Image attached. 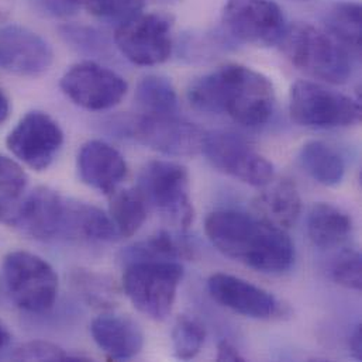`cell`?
Listing matches in <instances>:
<instances>
[{"label": "cell", "mask_w": 362, "mask_h": 362, "mask_svg": "<svg viewBox=\"0 0 362 362\" xmlns=\"http://www.w3.org/2000/svg\"><path fill=\"white\" fill-rule=\"evenodd\" d=\"M187 100L199 112L227 115L245 127L265 124L275 109L268 76L240 64H227L190 82Z\"/></svg>", "instance_id": "cell-1"}, {"label": "cell", "mask_w": 362, "mask_h": 362, "mask_svg": "<svg viewBox=\"0 0 362 362\" xmlns=\"http://www.w3.org/2000/svg\"><path fill=\"white\" fill-rule=\"evenodd\" d=\"M204 230L221 254L257 271L285 272L295 261V245L286 230L257 214L217 210L207 216Z\"/></svg>", "instance_id": "cell-2"}, {"label": "cell", "mask_w": 362, "mask_h": 362, "mask_svg": "<svg viewBox=\"0 0 362 362\" xmlns=\"http://www.w3.org/2000/svg\"><path fill=\"white\" fill-rule=\"evenodd\" d=\"M281 44L288 59L315 79L341 85L351 75V51L326 30L298 23L286 28Z\"/></svg>", "instance_id": "cell-3"}, {"label": "cell", "mask_w": 362, "mask_h": 362, "mask_svg": "<svg viewBox=\"0 0 362 362\" xmlns=\"http://www.w3.org/2000/svg\"><path fill=\"white\" fill-rule=\"evenodd\" d=\"M182 278L178 261H137L126 264L123 289L140 313L160 322L170 316Z\"/></svg>", "instance_id": "cell-4"}, {"label": "cell", "mask_w": 362, "mask_h": 362, "mask_svg": "<svg viewBox=\"0 0 362 362\" xmlns=\"http://www.w3.org/2000/svg\"><path fill=\"white\" fill-rule=\"evenodd\" d=\"M289 113L293 122L309 129H343L361 120L357 100L310 81L292 85Z\"/></svg>", "instance_id": "cell-5"}, {"label": "cell", "mask_w": 362, "mask_h": 362, "mask_svg": "<svg viewBox=\"0 0 362 362\" xmlns=\"http://www.w3.org/2000/svg\"><path fill=\"white\" fill-rule=\"evenodd\" d=\"M8 295L23 310L42 313L52 308L58 293V275L41 257L28 251H11L3 261Z\"/></svg>", "instance_id": "cell-6"}, {"label": "cell", "mask_w": 362, "mask_h": 362, "mask_svg": "<svg viewBox=\"0 0 362 362\" xmlns=\"http://www.w3.org/2000/svg\"><path fill=\"white\" fill-rule=\"evenodd\" d=\"M137 189L147 206L175 226L185 230L193 223L194 209L189 194V173L181 164L150 161L139 175Z\"/></svg>", "instance_id": "cell-7"}, {"label": "cell", "mask_w": 362, "mask_h": 362, "mask_svg": "<svg viewBox=\"0 0 362 362\" xmlns=\"http://www.w3.org/2000/svg\"><path fill=\"white\" fill-rule=\"evenodd\" d=\"M115 44L136 65H160L173 54V20L163 13L143 11L117 25Z\"/></svg>", "instance_id": "cell-8"}, {"label": "cell", "mask_w": 362, "mask_h": 362, "mask_svg": "<svg viewBox=\"0 0 362 362\" xmlns=\"http://www.w3.org/2000/svg\"><path fill=\"white\" fill-rule=\"evenodd\" d=\"M202 153L218 171L248 183L262 187L274 180V165L241 136L214 130L204 133Z\"/></svg>", "instance_id": "cell-9"}, {"label": "cell", "mask_w": 362, "mask_h": 362, "mask_svg": "<svg viewBox=\"0 0 362 362\" xmlns=\"http://www.w3.org/2000/svg\"><path fill=\"white\" fill-rule=\"evenodd\" d=\"M221 18L235 40L255 47L281 42L288 28L285 14L274 0H227Z\"/></svg>", "instance_id": "cell-10"}, {"label": "cell", "mask_w": 362, "mask_h": 362, "mask_svg": "<svg viewBox=\"0 0 362 362\" xmlns=\"http://www.w3.org/2000/svg\"><path fill=\"white\" fill-rule=\"evenodd\" d=\"M59 86L75 105L92 112L117 106L129 90L123 76L95 61L72 65L61 78Z\"/></svg>", "instance_id": "cell-11"}, {"label": "cell", "mask_w": 362, "mask_h": 362, "mask_svg": "<svg viewBox=\"0 0 362 362\" xmlns=\"http://www.w3.org/2000/svg\"><path fill=\"white\" fill-rule=\"evenodd\" d=\"M62 144V129L48 113L40 110L24 115L6 139L10 153L37 173L51 167Z\"/></svg>", "instance_id": "cell-12"}, {"label": "cell", "mask_w": 362, "mask_h": 362, "mask_svg": "<svg viewBox=\"0 0 362 362\" xmlns=\"http://www.w3.org/2000/svg\"><path fill=\"white\" fill-rule=\"evenodd\" d=\"M132 137L140 144L174 157H192L202 153L204 132L177 115H141L132 124Z\"/></svg>", "instance_id": "cell-13"}, {"label": "cell", "mask_w": 362, "mask_h": 362, "mask_svg": "<svg viewBox=\"0 0 362 362\" xmlns=\"http://www.w3.org/2000/svg\"><path fill=\"white\" fill-rule=\"evenodd\" d=\"M52 61L51 45L35 31L18 24L0 27V69L18 76H40Z\"/></svg>", "instance_id": "cell-14"}, {"label": "cell", "mask_w": 362, "mask_h": 362, "mask_svg": "<svg viewBox=\"0 0 362 362\" xmlns=\"http://www.w3.org/2000/svg\"><path fill=\"white\" fill-rule=\"evenodd\" d=\"M68 199L49 187H35L17 203L11 227L35 240H57L62 235Z\"/></svg>", "instance_id": "cell-15"}, {"label": "cell", "mask_w": 362, "mask_h": 362, "mask_svg": "<svg viewBox=\"0 0 362 362\" xmlns=\"http://www.w3.org/2000/svg\"><path fill=\"white\" fill-rule=\"evenodd\" d=\"M207 288L217 303L247 317L269 319L278 310L276 299L268 291L234 275L213 274Z\"/></svg>", "instance_id": "cell-16"}, {"label": "cell", "mask_w": 362, "mask_h": 362, "mask_svg": "<svg viewBox=\"0 0 362 362\" xmlns=\"http://www.w3.org/2000/svg\"><path fill=\"white\" fill-rule=\"evenodd\" d=\"M76 167L83 183L105 194L117 190L129 171L122 153L102 140H90L81 147Z\"/></svg>", "instance_id": "cell-17"}, {"label": "cell", "mask_w": 362, "mask_h": 362, "mask_svg": "<svg viewBox=\"0 0 362 362\" xmlns=\"http://www.w3.org/2000/svg\"><path fill=\"white\" fill-rule=\"evenodd\" d=\"M90 334L110 360H132L144 346L140 326L130 317L103 313L90 323Z\"/></svg>", "instance_id": "cell-18"}, {"label": "cell", "mask_w": 362, "mask_h": 362, "mask_svg": "<svg viewBox=\"0 0 362 362\" xmlns=\"http://www.w3.org/2000/svg\"><path fill=\"white\" fill-rule=\"evenodd\" d=\"M252 202L258 217L282 228H291L299 218L302 199L296 183L288 178L267 183Z\"/></svg>", "instance_id": "cell-19"}, {"label": "cell", "mask_w": 362, "mask_h": 362, "mask_svg": "<svg viewBox=\"0 0 362 362\" xmlns=\"http://www.w3.org/2000/svg\"><path fill=\"white\" fill-rule=\"evenodd\" d=\"M117 237L119 233L110 216L102 209L85 202L68 199L61 238L86 243H109Z\"/></svg>", "instance_id": "cell-20"}, {"label": "cell", "mask_w": 362, "mask_h": 362, "mask_svg": "<svg viewBox=\"0 0 362 362\" xmlns=\"http://www.w3.org/2000/svg\"><path fill=\"white\" fill-rule=\"evenodd\" d=\"M353 220L340 207L316 203L308 216V233L312 243L323 250L343 245L351 235Z\"/></svg>", "instance_id": "cell-21"}, {"label": "cell", "mask_w": 362, "mask_h": 362, "mask_svg": "<svg viewBox=\"0 0 362 362\" xmlns=\"http://www.w3.org/2000/svg\"><path fill=\"white\" fill-rule=\"evenodd\" d=\"M193 255L194 247L183 235L160 231L127 247L122 252V261L124 264L137 261H178L193 258Z\"/></svg>", "instance_id": "cell-22"}, {"label": "cell", "mask_w": 362, "mask_h": 362, "mask_svg": "<svg viewBox=\"0 0 362 362\" xmlns=\"http://www.w3.org/2000/svg\"><path fill=\"white\" fill-rule=\"evenodd\" d=\"M305 171L319 183L336 186L343 181L346 164L343 157L323 141L306 143L299 154Z\"/></svg>", "instance_id": "cell-23"}, {"label": "cell", "mask_w": 362, "mask_h": 362, "mask_svg": "<svg viewBox=\"0 0 362 362\" xmlns=\"http://www.w3.org/2000/svg\"><path fill=\"white\" fill-rule=\"evenodd\" d=\"M136 102L143 115L154 116H174L180 105L175 86L161 75H148L139 82Z\"/></svg>", "instance_id": "cell-24"}, {"label": "cell", "mask_w": 362, "mask_h": 362, "mask_svg": "<svg viewBox=\"0 0 362 362\" xmlns=\"http://www.w3.org/2000/svg\"><path fill=\"white\" fill-rule=\"evenodd\" d=\"M326 31L340 41L347 49H361V4L357 1L333 3L325 14Z\"/></svg>", "instance_id": "cell-25"}, {"label": "cell", "mask_w": 362, "mask_h": 362, "mask_svg": "<svg viewBox=\"0 0 362 362\" xmlns=\"http://www.w3.org/2000/svg\"><path fill=\"white\" fill-rule=\"evenodd\" d=\"M110 199V218L119 237L134 235L147 218V203L139 189L115 190Z\"/></svg>", "instance_id": "cell-26"}, {"label": "cell", "mask_w": 362, "mask_h": 362, "mask_svg": "<svg viewBox=\"0 0 362 362\" xmlns=\"http://www.w3.org/2000/svg\"><path fill=\"white\" fill-rule=\"evenodd\" d=\"M204 339L206 332L197 320L186 316L180 317L173 330V344L177 358H194L200 353L204 344Z\"/></svg>", "instance_id": "cell-27"}, {"label": "cell", "mask_w": 362, "mask_h": 362, "mask_svg": "<svg viewBox=\"0 0 362 362\" xmlns=\"http://www.w3.org/2000/svg\"><path fill=\"white\" fill-rule=\"evenodd\" d=\"M74 282L82 296L96 308L110 309L116 303V291L113 289L112 284L106 281L103 276L78 271L75 272Z\"/></svg>", "instance_id": "cell-28"}, {"label": "cell", "mask_w": 362, "mask_h": 362, "mask_svg": "<svg viewBox=\"0 0 362 362\" xmlns=\"http://www.w3.org/2000/svg\"><path fill=\"white\" fill-rule=\"evenodd\" d=\"M11 358L16 361H89L86 357L71 356L64 349L48 341H28L14 350Z\"/></svg>", "instance_id": "cell-29"}, {"label": "cell", "mask_w": 362, "mask_h": 362, "mask_svg": "<svg viewBox=\"0 0 362 362\" xmlns=\"http://www.w3.org/2000/svg\"><path fill=\"white\" fill-rule=\"evenodd\" d=\"M361 254L356 250H344L332 264V276L336 284L347 289L361 291Z\"/></svg>", "instance_id": "cell-30"}, {"label": "cell", "mask_w": 362, "mask_h": 362, "mask_svg": "<svg viewBox=\"0 0 362 362\" xmlns=\"http://www.w3.org/2000/svg\"><path fill=\"white\" fill-rule=\"evenodd\" d=\"M61 35L66 40V42L72 44L81 51L88 54H107L109 44L106 38L96 31L95 28L85 27V25H64L59 28Z\"/></svg>", "instance_id": "cell-31"}, {"label": "cell", "mask_w": 362, "mask_h": 362, "mask_svg": "<svg viewBox=\"0 0 362 362\" xmlns=\"http://www.w3.org/2000/svg\"><path fill=\"white\" fill-rule=\"evenodd\" d=\"M27 186V175L11 158L0 154V194L10 200H20Z\"/></svg>", "instance_id": "cell-32"}, {"label": "cell", "mask_w": 362, "mask_h": 362, "mask_svg": "<svg viewBox=\"0 0 362 362\" xmlns=\"http://www.w3.org/2000/svg\"><path fill=\"white\" fill-rule=\"evenodd\" d=\"M28 1L35 10L54 17H65L76 10L72 6H69L65 0H28Z\"/></svg>", "instance_id": "cell-33"}, {"label": "cell", "mask_w": 362, "mask_h": 362, "mask_svg": "<svg viewBox=\"0 0 362 362\" xmlns=\"http://www.w3.org/2000/svg\"><path fill=\"white\" fill-rule=\"evenodd\" d=\"M217 361L243 362L244 357L230 341L221 340L217 346Z\"/></svg>", "instance_id": "cell-34"}, {"label": "cell", "mask_w": 362, "mask_h": 362, "mask_svg": "<svg viewBox=\"0 0 362 362\" xmlns=\"http://www.w3.org/2000/svg\"><path fill=\"white\" fill-rule=\"evenodd\" d=\"M69 6H72L74 8H85L86 11H89L90 14H93L95 17H99L102 16L103 13V8H105V4L107 0H65Z\"/></svg>", "instance_id": "cell-35"}, {"label": "cell", "mask_w": 362, "mask_h": 362, "mask_svg": "<svg viewBox=\"0 0 362 362\" xmlns=\"http://www.w3.org/2000/svg\"><path fill=\"white\" fill-rule=\"evenodd\" d=\"M18 202L20 200L14 202V200H10V199L0 194V223H4L7 226H10Z\"/></svg>", "instance_id": "cell-36"}, {"label": "cell", "mask_w": 362, "mask_h": 362, "mask_svg": "<svg viewBox=\"0 0 362 362\" xmlns=\"http://www.w3.org/2000/svg\"><path fill=\"white\" fill-rule=\"evenodd\" d=\"M350 349H351V354L356 360L361 361L362 360V326L361 323H358L356 326V329L351 333L350 337Z\"/></svg>", "instance_id": "cell-37"}, {"label": "cell", "mask_w": 362, "mask_h": 362, "mask_svg": "<svg viewBox=\"0 0 362 362\" xmlns=\"http://www.w3.org/2000/svg\"><path fill=\"white\" fill-rule=\"evenodd\" d=\"M16 0H0V24L7 21L14 10Z\"/></svg>", "instance_id": "cell-38"}, {"label": "cell", "mask_w": 362, "mask_h": 362, "mask_svg": "<svg viewBox=\"0 0 362 362\" xmlns=\"http://www.w3.org/2000/svg\"><path fill=\"white\" fill-rule=\"evenodd\" d=\"M10 115V102L6 93L0 89V124H3Z\"/></svg>", "instance_id": "cell-39"}, {"label": "cell", "mask_w": 362, "mask_h": 362, "mask_svg": "<svg viewBox=\"0 0 362 362\" xmlns=\"http://www.w3.org/2000/svg\"><path fill=\"white\" fill-rule=\"evenodd\" d=\"M10 343V333L8 330L0 323V350L6 349Z\"/></svg>", "instance_id": "cell-40"}]
</instances>
